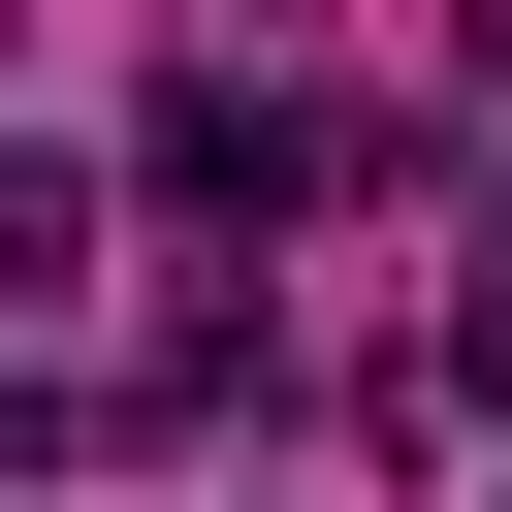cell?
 Returning a JSON list of instances; mask_svg holds the SVG:
<instances>
[{
  "instance_id": "obj_1",
  "label": "cell",
  "mask_w": 512,
  "mask_h": 512,
  "mask_svg": "<svg viewBox=\"0 0 512 512\" xmlns=\"http://www.w3.org/2000/svg\"><path fill=\"white\" fill-rule=\"evenodd\" d=\"M160 192H192V224H288V192H320V128H288L256 64H192V96H160Z\"/></svg>"
},
{
  "instance_id": "obj_2",
  "label": "cell",
  "mask_w": 512,
  "mask_h": 512,
  "mask_svg": "<svg viewBox=\"0 0 512 512\" xmlns=\"http://www.w3.org/2000/svg\"><path fill=\"white\" fill-rule=\"evenodd\" d=\"M448 384H480V416H512V224H480V288H448Z\"/></svg>"
}]
</instances>
